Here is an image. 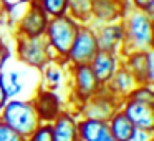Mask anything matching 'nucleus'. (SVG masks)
Returning <instances> with one entry per match:
<instances>
[{"label": "nucleus", "instance_id": "20", "mask_svg": "<svg viewBox=\"0 0 154 141\" xmlns=\"http://www.w3.org/2000/svg\"><path fill=\"white\" fill-rule=\"evenodd\" d=\"M2 77H4V85H5L7 96L8 98H20L22 93L25 91V77L22 75V71L12 68L7 73L2 71Z\"/></svg>", "mask_w": 154, "mask_h": 141}, {"label": "nucleus", "instance_id": "15", "mask_svg": "<svg viewBox=\"0 0 154 141\" xmlns=\"http://www.w3.org/2000/svg\"><path fill=\"white\" fill-rule=\"evenodd\" d=\"M90 67L93 70L94 77L98 78V81L104 85L114 75V71L121 67V55L113 53V52L98 50V53L90 61Z\"/></svg>", "mask_w": 154, "mask_h": 141}, {"label": "nucleus", "instance_id": "16", "mask_svg": "<svg viewBox=\"0 0 154 141\" xmlns=\"http://www.w3.org/2000/svg\"><path fill=\"white\" fill-rule=\"evenodd\" d=\"M136 85H137V81L134 80V77L129 73V70L124 68L123 63H121V67L114 71V75L103 85V86L108 93H111L114 98L123 101V100H126L128 95L136 88Z\"/></svg>", "mask_w": 154, "mask_h": 141}, {"label": "nucleus", "instance_id": "31", "mask_svg": "<svg viewBox=\"0 0 154 141\" xmlns=\"http://www.w3.org/2000/svg\"><path fill=\"white\" fill-rule=\"evenodd\" d=\"M147 141H154V136H152V138H151V139H147Z\"/></svg>", "mask_w": 154, "mask_h": 141}, {"label": "nucleus", "instance_id": "14", "mask_svg": "<svg viewBox=\"0 0 154 141\" xmlns=\"http://www.w3.org/2000/svg\"><path fill=\"white\" fill-rule=\"evenodd\" d=\"M53 141H80L78 138V114L65 108L51 121Z\"/></svg>", "mask_w": 154, "mask_h": 141}, {"label": "nucleus", "instance_id": "27", "mask_svg": "<svg viewBox=\"0 0 154 141\" xmlns=\"http://www.w3.org/2000/svg\"><path fill=\"white\" fill-rule=\"evenodd\" d=\"M129 5L133 8H137V10L147 12V14H152L154 12V0H128Z\"/></svg>", "mask_w": 154, "mask_h": 141}, {"label": "nucleus", "instance_id": "18", "mask_svg": "<svg viewBox=\"0 0 154 141\" xmlns=\"http://www.w3.org/2000/svg\"><path fill=\"white\" fill-rule=\"evenodd\" d=\"M65 78H68V65L60 60H51L47 67L42 70V80L43 86L48 90H55L63 85Z\"/></svg>", "mask_w": 154, "mask_h": 141}, {"label": "nucleus", "instance_id": "25", "mask_svg": "<svg viewBox=\"0 0 154 141\" xmlns=\"http://www.w3.org/2000/svg\"><path fill=\"white\" fill-rule=\"evenodd\" d=\"M0 141H27V138L0 121Z\"/></svg>", "mask_w": 154, "mask_h": 141}, {"label": "nucleus", "instance_id": "19", "mask_svg": "<svg viewBox=\"0 0 154 141\" xmlns=\"http://www.w3.org/2000/svg\"><path fill=\"white\" fill-rule=\"evenodd\" d=\"M108 128L114 141H131L134 131V124L128 120V116L121 110H118L113 116L108 120Z\"/></svg>", "mask_w": 154, "mask_h": 141}, {"label": "nucleus", "instance_id": "4", "mask_svg": "<svg viewBox=\"0 0 154 141\" xmlns=\"http://www.w3.org/2000/svg\"><path fill=\"white\" fill-rule=\"evenodd\" d=\"M15 55L22 65L42 71L53 58L45 37H18L15 35Z\"/></svg>", "mask_w": 154, "mask_h": 141}, {"label": "nucleus", "instance_id": "23", "mask_svg": "<svg viewBox=\"0 0 154 141\" xmlns=\"http://www.w3.org/2000/svg\"><path fill=\"white\" fill-rule=\"evenodd\" d=\"M128 100H134V101H141V103L154 105V90H152V85H146V83L136 85V88H134V90L128 95Z\"/></svg>", "mask_w": 154, "mask_h": 141}, {"label": "nucleus", "instance_id": "2", "mask_svg": "<svg viewBox=\"0 0 154 141\" xmlns=\"http://www.w3.org/2000/svg\"><path fill=\"white\" fill-rule=\"evenodd\" d=\"M0 121L25 138L42 123L32 98H8L0 110Z\"/></svg>", "mask_w": 154, "mask_h": 141}, {"label": "nucleus", "instance_id": "7", "mask_svg": "<svg viewBox=\"0 0 154 141\" xmlns=\"http://www.w3.org/2000/svg\"><path fill=\"white\" fill-rule=\"evenodd\" d=\"M98 50L100 48H98L93 24H80L76 37H75L70 52H68L66 58H65V63L68 67H73V65H90V61L98 53Z\"/></svg>", "mask_w": 154, "mask_h": 141}, {"label": "nucleus", "instance_id": "1", "mask_svg": "<svg viewBox=\"0 0 154 141\" xmlns=\"http://www.w3.org/2000/svg\"><path fill=\"white\" fill-rule=\"evenodd\" d=\"M121 24L124 32L123 47L119 52L121 57L131 52L152 50V14L131 7L121 18Z\"/></svg>", "mask_w": 154, "mask_h": 141}, {"label": "nucleus", "instance_id": "24", "mask_svg": "<svg viewBox=\"0 0 154 141\" xmlns=\"http://www.w3.org/2000/svg\"><path fill=\"white\" fill-rule=\"evenodd\" d=\"M27 141H53L51 123H40L27 136Z\"/></svg>", "mask_w": 154, "mask_h": 141}, {"label": "nucleus", "instance_id": "28", "mask_svg": "<svg viewBox=\"0 0 154 141\" xmlns=\"http://www.w3.org/2000/svg\"><path fill=\"white\" fill-rule=\"evenodd\" d=\"M8 60H10V50H8L7 43L0 38V73H2L4 68L7 67Z\"/></svg>", "mask_w": 154, "mask_h": 141}, {"label": "nucleus", "instance_id": "29", "mask_svg": "<svg viewBox=\"0 0 154 141\" xmlns=\"http://www.w3.org/2000/svg\"><path fill=\"white\" fill-rule=\"evenodd\" d=\"M154 136V131H146V130H137L134 131L133 138H131V141H147L151 139V138Z\"/></svg>", "mask_w": 154, "mask_h": 141}, {"label": "nucleus", "instance_id": "3", "mask_svg": "<svg viewBox=\"0 0 154 141\" xmlns=\"http://www.w3.org/2000/svg\"><path fill=\"white\" fill-rule=\"evenodd\" d=\"M80 28V24L70 17V15H61V17H53L48 20L47 32H45V40L53 53L55 60L65 61L68 52L71 48L76 32Z\"/></svg>", "mask_w": 154, "mask_h": 141}, {"label": "nucleus", "instance_id": "8", "mask_svg": "<svg viewBox=\"0 0 154 141\" xmlns=\"http://www.w3.org/2000/svg\"><path fill=\"white\" fill-rule=\"evenodd\" d=\"M48 17L37 0H32L15 22V35L18 37H43L47 32Z\"/></svg>", "mask_w": 154, "mask_h": 141}, {"label": "nucleus", "instance_id": "6", "mask_svg": "<svg viewBox=\"0 0 154 141\" xmlns=\"http://www.w3.org/2000/svg\"><path fill=\"white\" fill-rule=\"evenodd\" d=\"M121 103H123V101L114 98L111 93H108L103 86L94 96H91L90 100L85 101V103L78 105L73 111L78 114V118L98 120V121L108 123V120H109L118 110H121Z\"/></svg>", "mask_w": 154, "mask_h": 141}, {"label": "nucleus", "instance_id": "21", "mask_svg": "<svg viewBox=\"0 0 154 141\" xmlns=\"http://www.w3.org/2000/svg\"><path fill=\"white\" fill-rule=\"evenodd\" d=\"M66 15H70L78 24H91V0H68Z\"/></svg>", "mask_w": 154, "mask_h": 141}, {"label": "nucleus", "instance_id": "9", "mask_svg": "<svg viewBox=\"0 0 154 141\" xmlns=\"http://www.w3.org/2000/svg\"><path fill=\"white\" fill-rule=\"evenodd\" d=\"M121 63L129 70L134 80L139 83L152 85L154 83V55L152 50L146 52H131L121 57Z\"/></svg>", "mask_w": 154, "mask_h": 141}, {"label": "nucleus", "instance_id": "30", "mask_svg": "<svg viewBox=\"0 0 154 141\" xmlns=\"http://www.w3.org/2000/svg\"><path fill=\"white\" fill-rule=\"evenodd\" d=\"M8 101V96H7V91H5V85H4V77L0 73V110L5 106V103Z\"/></svg>", "mask_w": 154, "mask_h": 141}, {"label": "nucleus", "instance_id": "11", "mask_svg": "<svg viewBox=\"0 0 154 141\" xmlns=\"http://www.w3.org/2000/svg\"><path fill=\"white\" fill-rule=\"evenodd\" d=\"M129 8L128 0H91V24L119 22Z\"/></svg>", "mask_w": 154, "mask_h": 141}, {"label": "nucleus", "instance_id": "10", "mask_svg": "<svg viewBox=\"0 0 154 141\" xmlns=\"http://www.w3.org/2000/svg\"><path fill=\"white\" fill-rule=\"evenodd\" d=\"M32 101H33V106L42 123H51L65 110L63 100L60 95L55 90H48L45 86H40L35 91Z\"/></svg>", "mask_w": 154, "mask_h": 141}, {"label": "nucleus", "instance_id": "13", "mask_svg": "<svg viewBox=\"0 0 154 141\" xmlns=\"http://www.w3.org/2000/svg\"><path fill=\"white\" fill-rule=\"evenodd\" d=\"M121 111L128 116V120L137 130L154 131V105L141 103L134 100H123Z\"/></svg>", "mask_w": 154, "mask_h": 141}, {"label": "nucleus", "instance_id": "26", "mask_svg": "<svg viewBox=\"0 0 154 141\" xmlns=\"http://www.w3.org/2000/svg\"><path fill=\"white\" fill-rule=\"evenodd\" d=\"M30 2L32 0H0V7H2V12L10 15L15 10H18V8L27 7Z\"/></svg>", "mask_w": 154, "mask_h": 141}, {"label": "nucleus", "instance_id": "17", "mask_svg": "<svg viewBox=\"0 0 154 141\" xmlns=\"http://www.w3.org/2000/svg\"><path fill=\"white\" fill-rule=\"evenodd\" d=\"M78 138L80 141H114L108 123L86 118H78Z\"/></svg>", "mask_w": 154, "mask_h": 141}, {"label": "nucleus", "instance_id": "22", "mask_svg": "<svg viewBox=\"0 0 154 141\" xmlns=\"http://www.w3.org/2000/svg\"><path fill=\"white\" fill-rule=\"evenodd\" d=\"M37 2L50 18L66 15L68 12V0H37Z\"/></svg>", "mask_w": 154, "mask_h": 141}, {"label": "nucleus", "instance_id": "12", "mask_svg": "<svg viewBox=\"0 0 154 141\" xmlns=\"http://www.w3.org/2000/svg\"><path fill=\"white\" fill-rule=\"evenodd\" d=\"M94 33H96L98 48L103 52H113L119 53L123 47V24L119 22H109V24H93Z\"/></svg>", "mask_w": 154, "mask_h": 141}, {"label": "nucleus", "instance_id": "5", "mask_svg": "<svg viewBox=\"0 0 154 141\" xmlns=\"http://www.w3.org/2000/svg\"><path fill=\"white\" fill-rule=\"evenodd\" d=\"M68 80H70L71 100L75 101V106L71 108V111L78 105L85 103L91 96H94L103 88V85L94 77L90 65H73V67H68Z\"/></svg>", "mask_w": 154, "mask_h": 141}]
</instances>
